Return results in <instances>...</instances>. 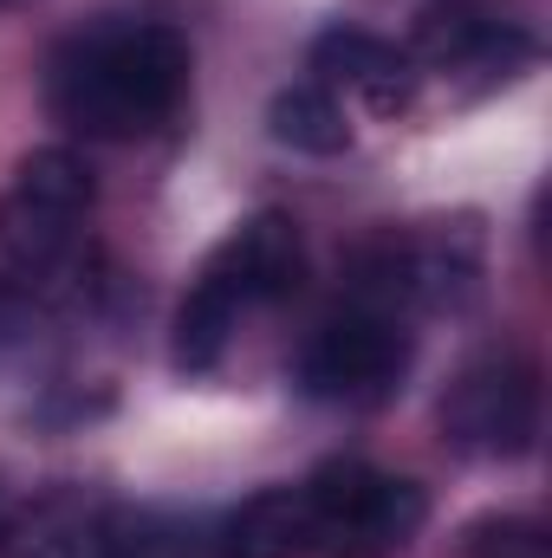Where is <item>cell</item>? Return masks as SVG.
I'll return each instance as SVG.
<instances>
[{
    "instance_id": "obj_1",
    "label": "cell",
    "mask_w": 552,
    "mask_h": 558,
    "mask_svg": "<svg viewBox=\"0 0 552 558\" xmlns=\"http://www.w3.org/2000/svg\"><path fill=\"white\" fill-rule=\"evenodd\" d=\"M195 52L163 20H98L46 59V105L72 137L137 143L182 118Z\"/></svg>"
},
{
    "instance_id": "obj_7",
    "label": "cell",
    "mask_w": 552,
    "mask_h": 558,
    "mask_svg": "<svg viewBox=\"0 0 552 558\" xmlns=\"http://www.w3.org/2000/svg\"><path fill=\"white\" fill-rule=\"evenodd\" d=\"M481 279V234L475 221H442L435 234H377L351 260V299L384 305L397 318L461 305Z\"/></svg>"
},
{
    "instance_id": "obj_11",
    "label": "cell",
    "mask_w": 552,
    "mask_h": 558,
    "mask_svg": "<svg viewBox=\"0 0 552 558\" xmlns=\"http://www.w3.org/2000/svg\"><path fill=\"white\" fill-rule=\"evenodd\" d=\"M208 558H312L305 553V494L261 487L208 526Z\"/></svg>"
},
{
    "instance_id": "obj_13",
    "label": "cell",
    "mask_w": 552,
    "mask_h": 558,
    "mask_svg": "<svg viewBox=\"0 0 552 558\" xmlns=\"http://www.w3.org/2000/svg\"><path fill=\"white\" fill-rule=\"evenodd\" d=\"M461 558H547V526L533 513H481L461 526Z\"/></svg>"
},
{
    "instance_id": "obj_3",
    "label": "cell",
    "mask_w": 552,
    "mask_h": 558,
    "mask_svg": "<svg viewBox=\"0 0 552 558\" xmlns=\"http://www.w3.org/2000/svg\"><path fill=\"white\" fill-rule=\"evenodd\" d=\"M7 558H208V533L105 494H46L7 533Z\"/></svg>"
},
{
    "instance_id": "obj_12",
    "label": "cell",
    "mask_w": 552,
    "mask_h": 558,
    "mask_svg": "<svg viewBox=\"0 0 552 558\" xmlns=\"http://www.w3.org/2000/svg\"><path fill=\"white\" fill-rule=\"evenodd\" d=\"M267 137L299 149V156H345L351 118L332 98V85H279L274 105H267Z\"/></svg>"
},
{
    "instance_id": "obj_9",
    "label": "cell",
    "mask_w": 552,
    "mask_h": 558,
    "mask_svg": "<svg viewBox=\"0 0 552 558\" xmlns=\"http://www.w3.org/2000/svg\"><path fill=\"white\" fill-rule=\"evenodd\" d=\"M404 52L416 59V72L494 85V78H514L520 65H533V33L514 20H494L468 0H442V7L416 13V33Z\"/></svg>"
},
{
    "instance_id": "obj_6",
    "label": "cell",
    "mask_w": 552,
    "mask_h": 558,
    "mask_svg": "<svg viewBox=\"0 0 552 558\" xmlns=\"http://www.w3.org/2000/svg\"><path fill=\"white\" fill-rule=\"evenodd\" d=\"M442 441L468 461H520L540 448V422H547V390H540V364L520 351H488L475 364L455 371V384L435 403Z\"/></svg>"
},
{
    "instance_id": "obj_4",
    "label": "cell",
    "mask_w": 552,
    "mask_h": 558,
    "mask_svg": "<svg viewBox=\"0 0 552 558\" xmlns=\"http://www.w3.org/2000/svg\"><path fill=\"white\" fill-rule=\"evenodd\" d=\"M98 182L79 149L39 143L13 162V182L0 195V254L20 279H52L85 241Z\"/></svg>"
},
{
    "instance_id": "obj_5",
    "label": "cell",
    "mask_w": 552,
    "mask_h": 558,
    "mask_svg": "<svg viewBox=\"0 0 552 558\" xmlns=\"http://www.w3.org/2000/svg\"><path fill=\"white\" fill-rule=\"evenodd\" d=\"M410 357H416L410 318L351 299L345 312H332L305 338V351L292 364V384L325 410H377L404 390Z\"/></svg>"
},
{
    "instance_id": "obj_14",
    "label": "cell",
    "mask_w": 552,
    "mask_h": 558,
    "mask_svg": "<svg viewBox=\"0 0 552 558\" xmlns=\"http://www.w3.org/2000/svg\"><path fill=\"white\" fill-rule=\"evenodd\" d=\"M0 533H7V487H0Z\"/></svg>"
},
{
    "instance_id": "obj_8",
    "label": "cell",
    "mask_w": 552,
    "mask_h": 558,
    "mask_svg": "<svg viewBox=\"0 0 552 558\" xmlns=\"http://www.w3.org/2000/svg\"><path fill=\"white\" fill-rule=\"evenodd\" d=\"M195 286L228 305L235 318L254 312V305H279L305 286V234L286 208H261L248 215L241 228H228V241L202 260Z\"/></svg>"
},
{
    "instance_id": "obj_2",
    "label": "cell",
    "mask_w": 552,
    "mask_h": 558,
    "mask_svg": "<svg viewBox=\"0 0 552 558\" xmlns=\"http://www.w3.org/2000/svg\"><path fill=\"white\" fill-rule=\"evenodd\" d=\"M305 494V553L312 558H397L429 520V494L410 474L371 461H325L299 481Z\"/></svg>"
},
{
    "instance_id": "obj_10",
    "label": "cell",
    "mask_w": 552,
    "mask_h": 558,
    "mask_svg": "<svg viewBox=\"0 0 552 558\" xmlns=\"http://www.w3.org/2000/svg\"><path fill=\"white\" fill-rule=\"evenodd\" d=\"M312 72H319V85H338V92L364 98L377 118L410 111L416 85H422L416 59L397 39H384V33H371V26H351V20H338V26H325V33L312 39Z\"/></svg>"
}]
</instances>
